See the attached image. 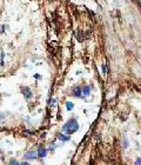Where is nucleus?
Returning <instances> with one entry per match:
<instances>
[{"instance_id":"6e6552de","label":"nucleus","mask_w":141,"mask_h":165,"mask_svg":"<svg viewBox=\"0 0 141 165\" xmlns=\"http://www.w3.org/2000/svg\"><path fill=\"white\" fill-rule=\"evenodd\" d=\"M66 109L67 111H72L74 109V104L72 102H66Z\"/></svg>"},{"instance_id":"0eeeda50","label":"nucleus","mask_w":141,"mask_h":165,"mask_svg":"<svg viewBox=\"0 0 141 165\" xmlns=\"http://www.w3.org/2000/svg\"><path fill=\"white\" fill-rule=\"evenodd\" d=\"M81 89H82V96H84V97L90 96V93H91V87H90L88 85H86V86H84V87H81Z\"/></svg>"},{"instance_id":"9b49d317","label":"nucleus","mask_w":141,"mask_h":165,"mask_svg":"<svg viewBox=\"0 0 141 165\" xmlns=\"http://www.w3.org/2000/svg\"><path fill=\"white\" fill-rule=\"evenodd\" d=\"M101 67H102V73H104V74H106V64H102V66H101Z\"/></svg>"},{"instance_id":"1a4fd4ad","label":"nucleus","mask_w":141,"mask_h":165,"mask_svg":"<svg viewBox=\"0 0 141 165\" xmlns=\"http://www.w3.org/2000/svg\"><path fill=\"white\" fill-rule=\"evenodd\" d=\"M55 105H56V100H55L54 98H53L52 100H49V106H52V107H54Z\"/></svg>"},{"instance_id":"ddd939ff","label":"nucleus","mask_w":141,"mask_h":165,"mask_svg":"<svg viewBox=\"0 0 141 165\" xmlns=\"http://www.w3.org/2000/svg\"><path fill=\"white\" fill-rule=\"evenodd\" d=\"M55 147H56V144H53V145H51V147H49L48 150H49V151H53Z\"/></svg>"},{"instance_id":"20e7f679","label":"nucleus","mask_w":141,"mask_h":165,"mask_svg":"<svg viewBox=\"0 0 141 165\" xmlns=\"http://www.w3.org/2000/svg\"><path fill=\"white\" fill-rule=\"evenodd\" d=\"M74 97H77V98H85L84 96H82V89L80 87V86H75L74 89H73V93H72Z\"/></svg>"},{"instance_id":"f03ea898","label":"nucleus","mask_w":141,"mask_h":165,"mask_svg":"<svg viewBox=\"0 0 141 165\" xmlns=\"http://www.w3.org/2000/svg\"><path fill=\"white\" fill-rule=\"evenodd\" d=\"M25 159L28 161V160H35L38 159V153H37V150H31V151H27L25 153Z\"/></svg>"},{"instance_id":"423d86ee","label":"nucleus","mask_w":141,"mask_h":165,"mask_svg":"<svg viewBox=\"0 0 141 165\" xmlns=\"http://www.w3.org/2000/svg\"><path fill=\"white\" fill-rule=\"evenodd\" d=\"M58 139H59L60 142H62V143H66V142H68V140L70 139V137H69V136H66V134H63V133H59V134H58Z\"/></svg>"},{"instance_id":"2eb2a0df","label":"nucleus","mask_w":141,"mask_h":165,"mask_svg":"<svg viewBox=\"0 0 141 165\" xmlns=\"http://www.w3.org/2000/svg\"><path fill=\"white\" fill-rule=\"evenodd\" d=\"M34 78H35V79H40L41 75H39V74H34Z\"/></svg>"},{"instance_id":"39448f33","label":"nucleus","mask_w":141,"mask_h":165,"mask_svg":"<svg viewBox=\"0 0 141 165\" xmlns=\"http://www.w3.org/2000/svg\"><path fill=\"white\" fill-rule=\"evenodd\" d=\"M37 153H38V158H45L47 156V149H45L44 146H39Z\"/></svg>"},{"instance_id":"4468645a","label":"nucleus","mask_w":141,"mask_h":165,"mask_svg":"<svg viewBox=\"0 0 141 165\" xmlns=\"http://www.w3.org/2000/svg\"><path fill=\"white\" fill-rule=\"evenodd\" d=\"M20 165H31V164H30V163H28L27 160H25V161H23V163H20Z\"/></svg>"},{"instance_id":"f257e3e1","label":"nucleus","mask_w":141,"mask_h":165,"mask_svg":"<svg viewBox=\"0 0 141 165\" xmlns=\"http://www.w3.org/2000/svg\"><path fill=\"white\" fill-rule=\"evenodd\" d=\"M78 130H79V123H78L77 119L73 118V119H69V120L62 126V129H61V133H63V134L70 137V134L75 133Z\"/></svg>"},{"instance_id":"f8f14e48","label":"nucleus","mask_w":141,"mask_h":165,"mask_svg":"<svg viewBox=\"0 0 141 165\" xmlns=\"http://www.w3.org/2000/svg\"><path fill=\"white\" fill-rule=\"evenodd\" d=\"M135 165H141V159H140V158H136V160H135Z\"/></svg>"},{"instance_id":"7ed1b4c3","label":"nucleus","mask_w":141,"mask_h":165,"mask_svg":"<svg viewBox=\"0 0 141 165\" xmlns=\"http://www.w3.org/2000/svg\"><path fill=\"white\" fill-rule=\"evenodd\" d=\"M21 92H23V95H24V97H25L26 99H31V98L33 97V92H32L31 89L27 87V86H24V87L21 89Z\"/></svg>"},{"instance_id":"9d476101","label":"nucleus","mask_w":141,"mask_h":165,"mask_svg":"<svg viewBox=\"0 0 141 165\" xmlns=\"http://www.w3.org/2000/svg\"><path fill=\"white\" fill-rule=\"evenodd\" d=\"M8 165H20V163L19 161H17V160H14V159H12L11 161H10V164Z\"/></svg>"}]
</instances>
